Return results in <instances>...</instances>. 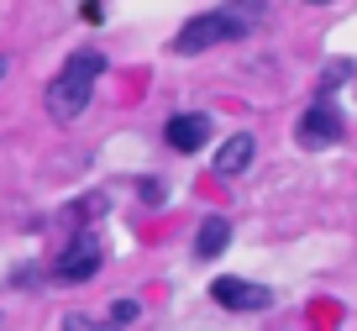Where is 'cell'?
Masks as SVG:
<instances>
[{
  "instance_id": "obj_5",
  "label": "cell",
  "mask_w": 357,
  "mask_h": 331,
  "mask_svg": "<svg viewBox=\"0 0 357 331\" xmlns=\"http://www.w3.org/2000/svg\"><path fill=\"white\" fill-rule=\"evenodd\" d=\"M294 137H300V147H310V153H321V147H331V142H342V116H336V105L331 100H315L310 110L300 116V126H294Z\"/></svg>"
},
{
  "instance_id": "obj_6",
  "label": "cell",
  "mask_w": 357,
  "mask_h": 331,
  "mask_svg": "<svg viewBox=\"0 0 357 331\" xmlns=\"http://www.w3.org/2000/svg\"><path fill=\"white\" fill-rule=\"evenodd\" d=\"M163 137H168L174 153H200V147L211 142V116H200V110H178V116H168Z\"/></svg>"
},
{
  "instance_id": "obj_9",
  "label": "cell",
  "mask_w": 357,
  "mask_h": 331,
  "mask_svg": "<svg viewBox=\"0 0 357 331\" xmlns=\"http://www.w3.org/2000/svg\"><path fill=\"white\" fill-rule=\"evenodd\" d=\"M342 79H352V64H331L321 79V95H331V84H342Z\"/></svg>"
},
{
  "instance_id": "obj_4",
  "label": "cell",
  "mask_w": 357,
  "mask_h": 331,
  "mask_svg": "<svg viewBox=\"0 0 357 331\" xmlns=\"http://www.w3.org/2000/svg\"><path fill=\"white\" fill-rule=\"evenodd\" d=\"M211 300L221 310H268L273 305V289L252 284V279H236V274H221V279H211Z\"/></svg>"
},
{
  "instance_id": "obj_10",
  "label": "cell",
  "mask_w": 357,
  "mask_h": 331,
  "mask_svg": "<svg viewBox=\"0 0 357 331\" xmlns=\"http://www.w3.org/2000/svg\"><path fill=\"white\" fill-rule=\"evenodd\" d=\"M111 321H116V326H132V321H137V300H116Z\"/></svg>"
},
{
  "instance_id": "obj_2",
  "label": "cell",
  "mask_w": 357,
  "mask_h": 331,
  "mask_svg": "<svg viewBox=\"0 0 357 331\" xmlns=\"http://www.w3.org/2000/svg\"><path fill=\"white\" fill-rule=\"evenodd\" d=\"M105 74V53H95V47H79V53H68V64L58 68V79L47 84V116H53L58 126L79 122L89 105V95H95V79Z\"/></svg>"
},
{
  "instance_id": "obj_3",
  "label": "cell",
  "mask_w": 357,
  "mask_h": 331,
  "mask_svg": "<svg viewBox=\"0 0 357 331\" xmlns=\"http://www.w3.org/2000/svg\"><path fill=\"white\" fill-rule=\"evenodd\" d=\"M100 263H105L100 237H95V232H79L74 242H68L63 253H58L53 279H63V284H84V279H95V274H100Z\"/></svg>"
},
{
  "instance_id": "obj_12",
  "label": "cell",
  "mask_w": 357,
  "mask_h": 331,
  "mask_svg": "<svg viewBox=\"0 0 357 331\" xmlns=\"http://www.w3.org/2000/svg\"><path fill=\"white\" fill-rule=\"evenodd\" d=\"M305 6H331V0H305Z\"/></svg>"
},
{
  "instance_id": "obj_8",
  "label": "cell",
  "mask_w": 357,
  "mask_h": 331,
  "mask_svg": "<svg viewBox=\"0 0 357 331\" xmlns=\"http://www.w3.org/2000/svg\"><path fill=\"white\" fill-rule=\"evenodd\" d=\"M226 242H231V221H226V216H205L200 237H195V258H200V263H211V258L226 253Z\"/></svg>"
},
{
  "instance_id": "obj_13",
  "label": "cell",
  "mask_w": 357,
  "mask_h": 331,
  "mask_svg": "<svg viewBox=\"0 0 357 331\" xmlns=\"http://www.w3.org/2000/svg\"><path fill=\"white\" fill-rule=\"evenodd\" d=\"M0 74H6V58H0Z\"/></svg>"
},
{
  "instance_id": "obj_11",
  "label": "cell",
  "mask_w": 357,
  "mask_h": 331,
  "mask_svg": "<svg viewBox=\"0 0 357 331\" xmlns=\"http://www.w3.org/2000/svg\"><path fill=\"white\" fill-rule=\"evenodd\" d=\"M79 11H84V22H89V27H95V22H105V6H100V0H84Z\"/></svg>"
},
{
  "instance_id": "obj_7",
  "label": "cell",
  "mask_w": 357,
  "mask_h": 331,
  "mask_svg": "<svg viewBox=\"0 0 357 331\" xmlns=\"http://www.w3.org/2000/svg\"><path fill=\"white\" fill-rule=\"evenodd\" d=\"M252 153H257L252 132H236V137H226V142H221V153H215V174H221V179H236V174H247Z\"/></svg>"
},
{
  "instance_id": "obj_1",
  "label": "cell",
  "mask_w": 357,
  "mask_h": 331,
  "mask_svg": "<svg viewBox=\"0 0 357 331\" xmlns=\"http://www.w3.org/2000/svg\"><path fill=\"white\" fill-rule=\"evenodd\" d=\"M257 11H263V0H242V6H221V11L190 16V22L178 27V37H174V53L195 58V53H211V47H221V43H236V37L252 32Z\"/></svg>"
}]
</instances>
